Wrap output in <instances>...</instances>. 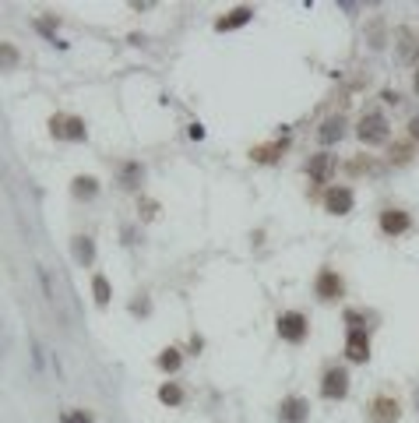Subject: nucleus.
Returning <instances> with one entry per match:
<instances>
[{
    "label": "nucleus",
    "mask_w": 419,
    "mask_h": 423,
    "mask_svg": "<svg viewBox=\"0 0 419 423\" xmlns=\"http://www.w3.org/2000/svg\"><path fill=\"white\" fill-rule=\"evenodd\" d=\"M321 395L324 399H345L349 395V370L345 367H328L321 378Z\"/></svg>",
    "instance_id": "423d86ee"
},
{
    "label": "nucleus",
    "mask_w": 419,
    "mask_h": 423,
    "mask_svg": "<svg viewBox=\"0 0 419 423\" xmlns=\"http://www.w3.org/2000/svg\"><path fill=\"white\" fill-rule=\"evenodd\" d=\"M388 159H391L395 166L409 163V159H412V145H409V141H398V145H391V155H388Z\"/></svg>",
    "instance_id": "4be33fe9"
},
{
    "label": "nucleus",
    "mask_w": 419,
    "mask_h": 423,
    "mask_svg": "<svg viewBox=\"0 0 419 423\" xmlns=\"http://www.w3.org/2000/svg\"><path fill=\"white\" fill-rule=\"evenodd\" d=\"M92 296H95L99 307H110V300H113V286H110L106 276H95V279H92Z\"/></svg>",
    "instance_id": "aec40b11"
},
{
    "label": "nucleus",
    "mask_w": 419,
    "mask_h": 423,
    "mask_svg": "<svg viewBox=\"0 0 419 423\" xmlns=\"http://www.w3.org/2000/svg\"><path fill=\"white\" fill-rule=\"evenodd\" d=\"M306 177L313 184H328L335 177V155L331 152H318V155H310L306 159Z\"/></svg>",
    "instance_id": "9b49d317"
},
{
    "label": "nucleus",
    "mask_w": 419,
    "mask_h": 423,
    "mask_svg": "<svg viewBox=\"0 0 419 423\" xmlns=\"http://www.w3.org/2000/svg\"><path fill=\"white\" fill-rule=\"evenodd\" d=\"M345 356L352 363H366V360H370V335H366V328H349L345 332Z\"/></svg>",
    "instance_id": "9d476101"
},
{
    "label": "nucleus",
    "mask_w": 419,
    "mask_h": 423,
    "mask_svg": "<svg viewBox=\"0 0 419 423\" xmlns=\"http://www.w3.org/2000/svg\"><path fill=\"white\" fill-rule=\"evenodd\" d=\"M381 99H384V102H391V106H398V102H402V95H398V92H391V88H384V92H381Z\"/></svg>",
    "instance_id": "393cba45"
},
{
    "label": "nucleus",
    "mask_w": 419,
    "mask_h": 423,
    "mask_svg": "<svg viewBox=\"0 0 419 423\" xmlns=\"http://www.w3.org/2000/svg\"><path fill=\"white\" fill-rule=\"evenodd\" d=\"M409 141H419V117L409 120Z\"/></svg>",
    "instance_id": "a878e982"
},
{
    "label": "nucleus",
    "mask_w": 419,
    "mask_h": 423,
    "mask_svg": "<svg viewBox=\"0 0 419 423\" xmlns=\"http://www.w3.org/2000/svg\"><path fill=\"white\" fill-rule=\"evenodd\" d=\"M377 226H381L384 237H402V233L412 230V216H409L405 208H384L381 219H377Z\"/></svg>",
    "instance_id": "39448f33"
},
{
    "label": "nucleus",
    "mask_w": 419,
    "mask_h": 423,
    "mask_svg": "<svg viewBox=\"0 0 419 423\" xmlns=\"http://www.w3.org/2000/svg\"><path fill=\"white\" fill-rule=\"evenodd\" d=\"M310 420V402L303 395H286L279 402V423H306Z\"/></svg>",
    "instance_id": "1a4fd4ad"
},
{
    "label": "nucleus",
    "mask_w": 419,
    "mask_h": 423,
    "mask_svg": "<svg viewBox=\"0 0 419 423\" xmlns=\"http://www.w3.org/2000/svg\"><path fill=\"white\" fill-rule=\"evenodd\" d=\"M138 208H141V219L151 223L155 216H159V201H151V198H138Z\"/></svg>",
    "instance_id": "5701e85b"
},
{
    "label": "nucleus",
    "mask_w": 419,
    "mask_h": 423,
    "mask_svg": "<svg viewBox=\"0 0 419 423\" xmlns=\"http://www.w3.org/2000/svg\"><path fill=\"white\" fill-rule=\"evenodd\" d=\"M155 363H159V370H166V374H176V370L183 367V356H180L176 346H170V349H163L159 356H155Z\"/></svg>",
    "instance_id": "6ab92c4d"
},
{
    "label": "nucleus",
    "mask_w": 419,
    "mask_h": 423,
    "mask_svg": "<svg viewBox=\"0 0 419 423\" xmlns=\"http://www.w3.org/2000/svg\"><path fill=\"white\" fill-rule=\"evenodd\" d=\"M275 332H279L282 342L299 346V342H306V335H310V317H306L303 310H282V314L275 317Z\"/></svg>",
    "instance_id": "f257e3e1"
},
{
    "label": "nucleus",
    "mask_w": 419,
    "mask_h": 423,
    "mask_svg": "<svg viewBox=\"0 0 419 423\" xmlns=\"http://www.w3.org/2000/svg\"><path fill=\"white\" fill-rule=\"evenodd\" d=\"M282 152H286V141H272V145H257V148H250V159H254V163H279Z\"/></svg>",
    "instance_id": "4468645a"
},
{
    "label": "nucleus",
    "mask_w": 419,
    "mask_h": 423,
    "mask_svg": "<svg viewBox=\"0 0 419 423\" xmlns=\"http://www.w3.org/2000/svg\"><path fill=\"white\" fill-rule=\"evenodd\" d=\"M370 170H374V159H370V155H359V159H352V163H349V173H352V177L370 173Z\"/></svg>",
    "instance_id": "b1692460"
},
{
    "label": "nucleus",
    "mask_w": 419,
    "mask_h": 423,
    "mask_svg": "<svg viewBox=\"0 0 419 423\" xmlns=\"http://www.w3.org/2000/svg\"><path fill=\"white\" fill-rule=\"evenodd\" d=\"M71 194H74L78 201H92V198L99 194V180L88 177V173H85V177H74V180H71Z\"/></svg>",
    "instance_id": "dca6fc26"
},
{
    "label": "nucleus",
    "mask_w": 419,
    "mask_h": 423,
    "mask_svg": "<svg viewBox=\"0 0 419 423\" xmlns=\"http://www.w3.org/2000/svg\"><path fill=\"white\" fill-rule=\"evenodd\" d=\"M366 420L370 423H398L402 420V402L388 392L374 395L370 402H366Z\"/></svg>",
    "instance_id": "7ed1b4c3"
},
{
    "label": "nucleus",
    "mask_w": 419,
    "mask_h": 423,
    "mask_svg": "<svg viewBox=\"0 0 419 423\" xmlns=\"http://www.w3.org/2000/svg\"><path fill=\"white\" fill-rule=\"evenodd\" d=\"M141 180H145V166L141 163H124L120 166V187L124 191H138Z\"/></svg>",
    "instance_id": "2eb2a0df"
},
{
    "label": "nucleus",
    "mask_w": 419,
    "mask_h": 423,
    "mask_svg": "<svg viewBox=\"0 0 419 423\" xmlns=\"http://www.w3.org/2000/svg\"><path fill=\"white\" fill-rule=\"evenodd\" d=\"M356 138L363 145H384L391 138V127H388L384 113H363L359 124H356Z\"/></svg>",
    "instance_id": "f03ea898"
},
{
    "label": "nucleus",
    "mask_w": 419,
    "mask_h": 423,
    "mask_svg": "<svg viewBox=\"0 0 419 423\" xmlns=\"http://www.w3.org/2000/svg\"><path fill=\"white\" fill-rule=\"evenodd\" d=\"M342 134H345V120H342V117H328V120L321 124V131H318L321 145H335Z\"/></svg>",
    "instance_id": "f3484780"
},
{
    "label": "nucleus",
    "mask_w": 419,
    "mask_h": 423,
    "mask_svg": "<svg viewBox=\"0 0 419 423\" xmlns=\"http://www.w3.org/2000/svg\"><path fill=\"white\" fill-rule=\"evenodd\" d=\"M250 18H254V8H233L226 18H219V22H215V32H233V29L247 25Z\"/></svg>",
    "instance_id": "ddd939ff"
},
{
    "label": "nucleus",
    "mask_w": 419,
    "mask_h": 423,
    "mask_svg": "<svg viewBox=\"0 0 419 423\" xmlns=\"http://www.w3.org/2000/svg\"><path fill=\"white\" fill-rule=\"evenodd\" d=\"M60 423H74V416H64V420H60Z\"/></svg>",
    "instance_id": "cd10ccee"
},
{
    "label": "nucleus",
    "mask_w": 419,
    "mask_h": 423,
    "mask_svg": "<svg viewBox=\"0 0 419 423\" xmlns=\"http://www.w3.org/2000/svg\"><path fill=\"white\" fill-rule=\"evenodd\" d=\"M412 88H416V92H419V71H416V78H412Z\"/></svg>",
    "instance_id": "bb28decb"
},
{
    "label": "nucleus",
    "mask_w": 419,
    "mask_h": 423,
    "mask_svg": "<svg viewBox=\"0 0 419 423\" xmlns=\"http://www.w3.org/2000/svg\"><path fill=\"white\" fill-rule=\"evenodd\" d=\"M352 205H356L352 187H328L324 191V212L328 216H349Z\"/></svg>",
    "instance_id": "6e6552de"
},
{
    "label": "nucleus",
    "mask_w": 419,
    "mask_h": 423,
    "mask_svg": "<svg viewBox=\"0 0 419 423\" xmlns=\"http://www.w3.org/2000/svg\"><path fill=\"white\" fill-rule=\"evenodd\" d=\"M71 254H74V261L81 264V269H92V264H95V244H92V237L78 233L71 240Z\"/></svg>",
    "instance_id": "f8f14e48"
},
{
    "label": "nucleus",
    "mask_w": 419,
    "mask_h": 423,
    "mask_svg": "<svg viewBox=\"0 0 419 423\" xmlns=\"http://www.w3.org/2000/svg\"><path fill=\"white\" fill-rule=\"evenodd\" d=\"M159 402H163V406H170V409L183 406V388H180L176 381H166V385L159 388Z\"/></svg>",
    "instance_id": "412c9836"
},
{
    "label": "nucleus",
    "mask_w": 419,
    "mask_h": 423,
    "mask_svg": "<svg viewBox=\"0 0 419 423\" xmlns=\"http://www.w3.org/2000/svg\"><path fill=\"white\" fill-rule=\"evenodd\" d=\"M18 64H22V49L4 39V42H0V71H4V74L8 71H18Z\"/></svg>",
    "instance_id": "a211bd4d"
},
{
    "label": "nucleus",
    "mask_w": 419,
    "mask_h": 423,
    "mask_svg": "<svg viewBox=\"0 0 419 423\" xmlns=\"http://www.w3.org/2000/svg\"><path fill=\"white\" fill-rule=\"evenodd\" d=\"M313 296L331 303V300H342L345 296V279L335 272V269H321L318 279H313Z\"/></svg>",
    "instance_id": "20e7f679"
},
{
    "label": "nucleus",
    "mask_w": 419,
    "mask_h": 423,
    "mask_svg": "<svg viewBox=\"0 0 419 423\" xmlns=\"http://www.w3.org/2000/svg\"><path fill=\"white\" fill-rule=\"evenodd\" d=\"M49 131H54V138H67V141H85L88 138L85 120L81 117H64V113H57L54 120H49Z\"/></svg>",
    "instance_id": "0eeeda50"
}]
</instances>
